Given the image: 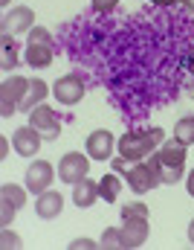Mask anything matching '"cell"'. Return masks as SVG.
<instances>
[{
	"instance_id": "6da1fadb",
	"label": "cell",
	"mask_w": 194,
	"mask_h": 250,
	"mask_svg": "<svg viewBox=\"0 0 194 250\" xmlns=\"http://www.w3.org/2000/svg\"><path fill=\"white\" fill-rule=\"evenodd\" d=\"M151 166L159 172L162 184H177L186 172V143H180L177 137L165 140L162 148L157 154H151Z\"/></svg>"
},
{
	"instance_id": "7a4b0ae2",
	"label": "cell",
	"mask_w": 194,
	"mask_h": 250,
	"mask_svg": "<svg viewBox=\"0 0 194 250\" xmlns=\"http://www.w3.org/2000/svg\"><path fill=\"white\" fill-rule=\"evenodd\" d=\"M162 137H165V131H162V128L125 131V134H122V140H116V146H119V154H122L125 160L136 163V160H145L148 154H154V148L162 143Z\"/></svg>"
},
{
	"instance_id": "3957f363",
	"label": "cell",
	"mask_w": 194,
	"mask_h": 250,
	"mask_svg": "<svg viewBox=\"0 0 194 250\" xmlns=\"http://www.w3.org/2000/svg\"><path fill=\"white\" fill-rule=\"evenodd\" d=\"M29 87H32V79H26V76L3 79V84H0V117H12L15 108H20V102L26 99Z\"/></svg>"
},
{
	"instance_id": "277c9868",
	"label": "cell",
	"mask_w": 194,
	"mask_h": 250,
	"mask_svg": "<svg viewBox=\"0 0 194 250\" xmlns=\"http://www.w3.org/2000/svg\"><path fill=\"white\" fill-rule=\"evenodd\" d=\"M87 172H90V163H87V157L81 151H67L64 157L58 160V178L64 184H70V187H75L78 181H84Z\"/></svg>"
},
{
	"instance_id": "5b68a950",
	"label": "cell",
	"mask_w": 194,
	"mask_h": 250,
	"mask_svg": "<svg viewBox=\"0 0 194 250\" xmlns=\"http://www.w3.org/2000/svg\"><path fill=\"white\" fill-rule=\"evenodd\" d=\"M162 181H159V172L151 166V163H133L128 169V187L136 192V195H145V192H151L154 187H159Z\"/></svg>"
},
{
	"instance_id": "8992f818",
	"label": "cell",
	"mask_w": 194,
	"mask_h": 250,
	"mask_svg": "<svg viewBox=\"0 0 194 250\" xmlns=\"http://www.w3.org/2000/svg\"><path fill=\"white\" fill-rule=\"evenodd\" d=\"M29 125L38 128L44 140H58V134H61V120H58V114H55L53 108H47V105H38V108L29 111Z\"/></svg>"
},
{
	"instance_id": "52a82bcc",
	"label": "cell",
	"mask_w": 194,
	"mask_h": 250,
	"mask_svg": "<svg viewBox=\"0 0 194 250\" xmlns=\"http://www.w3.org/2000/svg\"><path fill=\"white\" fill-rule=\"evenodd\" d=\"M53 96H55L61 105H75V102H81V96H84L81 73H67V76H61V79L53 84Z\"/></svg>"
},
{
	"instance_id": "ba28073f",
	"label": "cell",
	"mask_w": 194,
	"mask_h": 250,
	"mask_svg": "<svg viewBox=\"0 0 194 250\" xmlns=\"http://www.w3.org/2000/svg\"><path fill=\"white\" fill-rule=\"evenodd\" d=\"M53 178H55V169H53V163H47V160H35V163H29V169H26V189L29 192H47V189L53 187Z\"/></svg>"
},
{
	"instance_id": "9c48e42d",
	"label": "cell",
	"mask_w": 194,
	"mask_h": 250,
	"mask_svg": "<svg viewBox=\"0 0 194 250\" xmlns=\"http://www.w3.org/2000/svg\"><path fill=\"white\" fill-rule=\"evenodd\" d=\"M41 143H44V137H41V131L32 128V125H23V128H18V131L12 134V146H15V151H18L20 157H35L38 148H41Z\"/></svg>"
},
{
	"instance_id": "30bf717a",
	"label": "cell",
	"mask_w": 194,
	"mask_h": 250,
	"mask_svg": "<svg viewBox=\"0 0 194 250\" xmlns=\"http://www.w3.org/2000/svg\"><path fill=\"white\" fill-rule=\"evenodd\" d=\"M148 215H130L122 218V236H125V248H142L148 242Z\"/></svg>"
},
{
	"instance_id": "8fae6325",
	"label": "cell",
	"mask_w": 194,
	"mask_h": 250,
	"mask_svg": "<svg viewBox=\"0 0 194 250\" xmlns=\"http://www.w3.org/2000/svg\"><path fill=\"white\" fill-rule=\"evenodd\" d=\"M35 23V12L29 6H15L6 18H3V32L9 35H20V32H29Z\"/></svg>"
},
{
	"instance_id": "7c38bea8",
	"label": "cell",
	"mask_w": 194,
	"mask_h": 250,
	"mask_svg": "<svg viewBox=\"0 0 194 250\" xmlns=\"http://www.w3.org/2000/svg\"><path fill=\"white\" fill-rule=\"evenodd\" d=\"M110 154H113V134L105 131V128L93 131V134L87 137V157H93V160H107Z\"/></svg>"
},
{
	"instance_id": "4fadbf2b",
	"label": "cell",
	"mask_w": 194,
	"mask_h": 250,
	"mask_svg": "<svg viewBox=\"0 0 194 250\" xmlns=\"http://www.w3.org/2000/svg\"><path fill=\"white\" fill-rule=\"evenodd\" d=\"M61 209H64V198H61V192L47 189V192H41L38 201H35V212H38V218H47V221H50V218H58Z\"/></svg>"
},
{
	"instance_id": "5bb4252c",
	"label": "cell",
	"mask_w": 194,
	"mask_h": 250,
	"mask_svg": "<svg viewBox=\"0 0 194 250\" xmlns=\"http://www.w3.org/2000/svg\"><path fill=\"white\" fill-rule=\"evenodd\" d=\"M96 198H102V195H99V184H96V181H90V178H84V181H78V184L72 187V204H75L78 209L93 207V204H96Z\"/></svg>"
},
{
	"instance_id": "9a60e30c",
	"label": "cell",
	"mask_w": 194,
	"mask_h": 250,
	"mask_svg": "<svg viewBox=\"0 0 194 250\" xmlns=\"http://www.w3.org/2000/svg\"><path fill=\"white\" fill-rule=\"evenodd\" d=\"M23 59H26L29 67H35V70H38V67H50L53 59H55V47H53V44H29Z\"/></svg>"
},
{
	"instance_id": "2e32d148",
	"label": "cell",
	"mask_w": 194,
	"mask_h": 250,
	"mask_svg": "<svg viewBox=\"0 0 194 250\" xmlns=\"http://www.w3.org/2000/svg\"><path fill=\"white\" fill-rule=\"evenodd\" d=\"M50 96V87H47V82L44 79H32V87H29V93H26V99L20 102V111H32V108H38L44 99Z\"/></svg>"
},
{
	"instance_id": "e0dca14e",
	"label": "cell",
	"mask_w": 194,
	"mask_h": 250,
	"mask_svg": "<svg viewBox=\"0 0 194 250\" xmlns=\"http://www.w3.org/2000/svg\"><path fill=\"white\" fill-rule=\"evenodd\" d=\"M18 64V44L12 41L9 32H3V47H0V67L3 70H15Z\"/></svg>"
},
{
	"instance_id": "ac0fdd59",
	"label": "cell",
	"mask_w": 194,
	"mask_h": 250,
	"mask_svg": "<svg viewBox=\"0 0 194 250\" xmlns=\"http://www.w3.org/2000/svg\"><path fill=\"white\" fill-rule=\"evenodd\" d=\"M119 189H122V184H119V172H113V175H105V178L99 181V195H102L107 204H113V201L119 198Z\"/></svg>"
},
{
	"instance_id": "d6986e66",
	"label": "cell",
	"mask_w": 194,
	"mask_h": 250,
	"mask_svg": "<svg viewBox=\"0 0 194 250\" xmlns=\"http://www.w3.org/2000/svg\"><path fill=\"white\" fill-rule=\"evenodd\" d=\"M102 248L107 250H122L125 248V236H122V227H107L105 233H102Z\"/></svg>"
},
{
	"instance_id": "ffe728a7",
	"label": "cell",
	"mask_w": 194,
	"mask_h": 250,
	"mask_svg": "<svg viewBox=\"0 0 194 250\" xmlns=\"http://www.w3.org/2000/svg\"><path fill=\"white\" fill-rule=\"evenodd\" d=\"M0 198H3V201H12L18 209H23V204H26L23 187H15V184H3V187H0Z\"/></svg>"
},
{
	"instance_id": "44dd1931",
	"label": "cell",
	"mask_w": 194,
	"mask_h": 250,
	"mask_svg": "<svg viewBox=\"0 0 194 250\" xmlns=\"http://www.w3.org/2000/svg\"><path fill=\"white\" fill-rule=\"evenodd\" d=\"M174 137L180 140V143H194V117H183L180 123L174 125Z\"/></svg>"
},
{
	"instance_id": "7402d4cb",
	"label": "cell",
	"mask_w": 194,
	"mask_h": 250,
	"mask_svg": "<svg viewBox=\"0 0 194 250\" xmlns=\"http://www.w3.org/2000/svg\"><path fill=\"white\" fill-rule=\"evenodd\" d=\"M29 44H53V35L44 29V26H32L29 29ZM55 47V44H53Z\"/></svg>"
},
{
	"instance_id": "603a6c76",
	"label": "cell",
	"mask_w": 194,
	"mask_h": 250,
	"mask_svg": "<svg viewBox=\"0 0 194 250\" xmlns=\"http://www.w3.org/2000/svg\"><path fill=\"white\" fill-rule=\"evenodd\" d=\"M15 212H18V207H15L12 201H3V198H0V224H3V227H9V224H12Z\"/></svg>"
},
{
	"instance_id": "cb8c5ba5",
	"label": "cell",
	"mask_w": 194,
	"mask_h": 250,
	"mask_svg": "<svg viewBox=\"0 0 194 250\" xmlns=\"http://www.w3.org/2000/svg\"><path fill=\"white\" fill-rule=\"evenodd\" d=\"M130 215H148V207L145 204H128V207H122V218H130Z\"/></svg>"
},
{
	"instance_id": "d4e9b609",
	"label": "cell",
	"mask_w": 194,
	"mask_h": 250,
	"mask_svg": "<svg viewBox=\"0 0 194 250\" xmlns=\"http://www.w3.org/2000/svg\"><path fill=\"white\" fill-rule=\"evenodd\" d=\"M0 245L3 248H20V239L15 233H9V227H3V236H0Z\"/></svg>"
},
{
	"instance_id": "484cf974",
	"label": "cell",
	"mask_w": 194,
	"mask_h": 250,
	"mask_svg": "<svg viewBox=\"0 0 194 250\" xmlns=\"http://www.w3.org/2000/svg\"><path fill=\"white\" fill-rule=\"evenodd\" d=\"M70 248L72 250H78V248L90 250V248H102V242H93V239H75V242H70Z\"/></svg>"
},
{
	"instance_id": "4316f807",
	"label": "cell",
	"mask_w": 194,
	"mask_h": 250,
	"mask_svg": "<svg viewBox=\"0 0 194 250\" xmlns=\"http://www.w3.org/2000/svg\"><path fill=\"white\" fill-rule=\"evenodd\" d=\"M116 3H119V0H93V9H96V12H110Z\"/></svg>"
},
{
	"instance_id": "83f0119b",
	"label": "cell",
	"mask_w": 194,
	"mask_h": 250,
	"mask_svg": "<svg viewBox=\"0 0 194 250\" xmlns=\"http://www.w3.org/2000/svg\"><path fill=\"white\" fill-rule=\"evenodd\" d=\"M130 160H125V157H122V154H119V157H116V160H113V172H119V175H128V166Z\"/></svg>"
},
{
	"instance_id": "f1b7e54d",
	"label": "cell",
	"mask_w": 194,
	"mask_h": 250,
	"mask_svg": "<svg viewBox=\"0 0 194 250\" xmlns=\"http://www.w3.org/2000/svg\"><path fill=\"white\" fill-rule=\"evenodd\" d=\"M151 3H157V6H174V3H180V0H151Z\"/></svg>"
},
{
	"instance_id": "f546056e",
	"label": "cell",
	"mask_w": 194,
	"mask_h": 250,
	"mask_svg": "<svg viewBox=\"0 0 194 250\" xmlns=\"http://www.w3.org/2000/svg\"><path fill=\"white\" fill-rule=\"evenodd\" d=\"M189 195H192V198H194V172H192V175H189Z\"/></svg>"
},
{
	"instance_id": "4dcf8cb0",
	"label": "cell",
	"mask_w": 194,
	"mask_h": 250,
	"mask_svg": "<svg viewBox=\"0 0 194 250\" xmlns=\"http://www.w3.org/2000/svg\"><path fill=\"white\" fill-rule=\"evenodd\" d=\"M189 242L194 245V218H192V224H189Z\"/></svg>"
},
{
	"instance_id": "1f68e13d",
	"label": "cell",
	"mask_w": 194,
	"mask_h": 250,
	"mask_svg": "<svg viewBox=\"0 0 194 250\" xmlns=\"http://www.w3.org/2000/svg\"><path fill=\"white\" fill-rule=\"evenodd\" d=\"M180 3H183V6H186L189 12H194V0H180Z\"/></svg>"
},
{
	"instance_id": "d6a6232c",
	"label": "cell",
	"mask_w": 194,
	"mask_h": 250,
	"mask_svg": "<svg viewBox=\"0 0 194 250\" xmlns=\"http://www.w3.org/2000/svg\"><path fill=\"white\" fill-rule=\"evenodd\" d=\"M9 3H12V0H0V6H9Z\"/></svg>"
},
{
	"instance_id": "836d02e7",
	"label": "cell",
	"mask_w": 194,
	"mask_h": 250,
	"mask_svg": "<svg viewBox=\"0 0 194 250\" xmlns=\"http://www.w3.org/2000/svg\"><path fill=\"white\" fill-rule=\"evenodd\" d=\"M189 67H192V73H194V62H189Z\"/></svg>"
},
{
	"instance_id": "e575fe53",
	"label": "cell",
	"mask_w": 194,
	"mask_h": 250,
	"mask_svg": "<svg viewBox=\"0 0 194 250\" xmlns=\"http://www.w3.org/2000/svg\"><path fill=\"white\" fill-rule=\"evenodd\" d=\"M192 96H194V93H192Z\"/></svg>"
}]
</instances>
